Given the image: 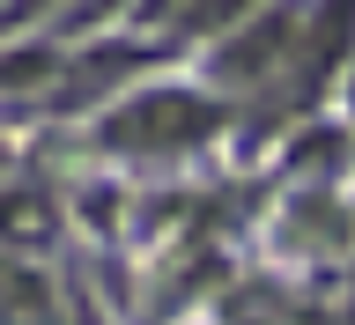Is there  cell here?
I'll use <instances>...</instances> for the list:
<instances>
[{"label":"cell","mask_w":355,"mask_h":325,"mask_svg":"<svg viewBox=\"0 0 355 325\" xmlns=\"http://www.w3.org/2000/svg\"><path fill=\"white\" fill-rule=\"evenodd\" d=\"M215 126V111L207 104H193V96H148V104H133V111H119L104 126V141H119V148H163V141H200V133Z\"/></svg>","instance_id":"obj_1"},{"label":"cell","mask_w":355,"mask_h":325,"mask_svg":"<svg viewBox=\"0 0 355 325\" xmlns=\"http://www.w3.org/2000/svg\"><path fill=\"white\" fill-rule=\"evenodd\" d=\"M282 30H288L282 15H274V22H259V30H252V37H244V44H237V52H230L222 67H230V74H259V67H266V52L282 44Z\"/></svg>","instance_id":"obj_2"},{"label":"cell","mask_w":355,"mask_h":325,"mask_svg":"<svg viewBox=\"0 0 355 325\" xmlns=\"http://www.w3.org/2000/svg\"><path fill=\"white\" fill-rule=\"evenodd\" d=\"M44 288L30 281V274H0V310L8 318H30V325H44V304H37Z\"/></svg>","instance_id":"obj_3"},{"label":"cell","mask_w":355,"mask_h":325,"mask_svg":"<svg viewBox=\"0 0 355 325\" xmlns=\"http://www.w3.org/2000/svg\"><path fill=\"white\" fill-rule=\"evenodd\" d=\"M44 74V52H15V67H0V82H37Z\"/></svg>","instance_id":"obj_4"},{"label":"cell","mask_w":355,"mask_h":325,"mask_svg":"<svg viewBox=\"0 0 355 325\" xmlns=\"http://www.w3.org/2000/svg\"><path fill=\"white\" fill-rule=\"evenodd\" d=\"M89 15H104V0H82V8H74V22H89Z\"/></svg>","instance_id":"obj_5"}]
</instances>
